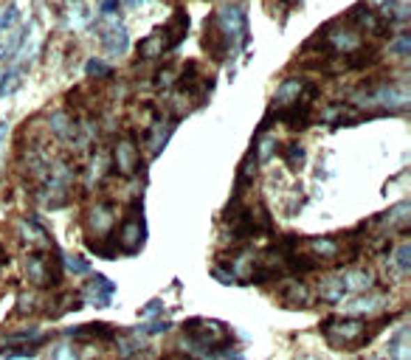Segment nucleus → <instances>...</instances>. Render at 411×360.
<instances>
[{"label":"nucleus","instance_id":"18","mask_svg":"<svg viewBox=\"0 0 411 360\" xmlns=\"http://www.w3.org/2000/svg\"><path fill=\"white\" fill-rule=\"evenodd\" d=\"M408 214H411V203L403 200L397 205H391L386 214H380L378 217V226L383 228H400V231H408Z\"/></svg>","mask_w":411,"mask_h":360},{"label":"nucleus","instance_id":"40","mask_svg":"<svg viewBox=\"0 0 411 360\" xmlns=\"http://www.w3.org/2000/svg\"><path fill=\"white\" fill-rule=\"evenodd\" d=\"M164 360H186L183 354H178V352H172V354H164Z\"/></svg>","mask_w":411,"mask_h":360},{"label":"nucleus","instance_id":"37","mask_svg":"<svg viewBox=\"0 0 411 360\" xmlns=\"http://www.w3.org/2000/svg\"><path fill=\"white\" fill-rule=\"evenodd\" d=\"M116 9H118V0H102V6H99V12H102L104 17H107L110 12H116Z\"/></svg>","mask_w":411,"mask_h":360},{"label":"nucleus","instance_id":"26","mask_svg":"<svg viewBox=\"0 0 411 360\" xmlns=\"http://www.w3.org/2000/svg\"><path fill=\"white\" fill-rule=\"evenodd\" d=\"M85 74H88V77H96V79H110V77H113V68H110L107 62H102V59H88Z\"/></svg>","mask_w":411,"mask_h":360},{"label":"nucleus","instance_id":"8","mask_svg":"<svg viewBox=\"0 0 411 360\" xmlns=\"http://www.w3.org/2000/svg\"><path fill=\"white\" fill-rule=\"evenodd\" d=\"M347 23L355 29V31H369V34H386V23H383V17L375 12V9H369L366 3H358V6H352L350 12H347Z\"/></svg>","mask_w":411,"mask_h":360},{"label":"nucleus","instance_id":"41","mask_svg":"<svg viewBox=\"0 0 411 360\" xmlns=\"http://www.w3.org/2000/svg\"><path fill=\"white\" fill-rule=\"evenodd\" d=\"M0 262H3V245H0Z\"/></svg>","mask_w":411,"mask_h":360},{"label":"nucleus","instance_id":"32","mask_svg":"<svg viewBox=\"0 0 411 360\" xmlns=\"http://www.w3.org/2000/svg\"><path fill=\"white\" fill-rule=\"evenodd\" d=\"M364 3H369V9H378L380 15H391L397 0H364Z\"/></svg>","mask_w":411,"mask_h":360},{"label":"nucleus","instance_id":"6","mask_svg":"<svg viewBox=\"0 0 411 360\" xmlns=\"http://www.w3.org/2000/svg\"><path fill=\"white\" fill-rule=\"evenodd\" d=\"M110 161H113V166H116V172H118L121 178H132L135 172L141 169V152H139V147H135L132 138H121V141L116 143V150H113Z\"/></svg>","mask_w":411,"mask_h":360},{"label":"nucleus","instance_id":"5","mask_svg":"<svg viewBox=\"0 0 411 360\" xmlns=\"http://www.w3.org/2000/svg\"><path fill=\"white\" fill-rule=\"evenodd\" d=\"M366 104H380V107H391V110H405L411 102V91L405 82H386L380 85L372 96L364 99Z\"/></svg>","mask_w":411,"mask_h":360},{"label":"nucleus","instance_id":"19","mask_svg":"<svg viewBox=\"0 0 411 360\" xmlns=\"http://www.w3.org/2000/svg\"><path fill=\"white\" fill-rule=\"evenodd\" d=\"M304 91H307V82H302V79H285V82L277 88V96H273V104L290 107V104L302 102Z\"/></svg>","mask_w":411,"mask_h":360},{"label":"nucleus","instance_id":"24","mask_svg":"<svg viewBox=\"0 0 411 360\" xmlns=\"http://www.w3.org/2000/svg\"><path fill=\"white\" fill-rule=\"evenodd\" d=\"M282 155V161L288 164V169H293V172H299L302 166H304V147H302V143H288V147H285V152H279Z\"/></svg>","mask_w":411,"mask_h":360},{"label":"nucleus","instance_id":"7","mask_svg":"<svg viewBox=\"0 0 411 360\" xmlns=\"http://www.w3.org/2000/svg\"><path fill=\"white\" fill-rule=\"evenodd\" d=\"M88 228H91V237H96V240H104L116 228V208H113V203L102 200V203H96L88 211Z\"/></svg>","mask_w":411,"mask_h":360},{"label":"nucleus","instance_id":"16","mask_svg":"<svg viewBox=\"0 0 411 360\" xmlns=\"http://www.w3.org/2000/svg\"><path fill=\"white\" fill-rule=\"evenodd\" d=\"M347 296V287H344V279H341V273H329L318 281V299L327 302V304H338L344 302Z\"/></svg>","mask_w":411,"mask_h":360},{"label":"nucleus","instance_id":"31","mask_svg":"<svg viewBox=\"0 0 411 360\" xmlns=\"http://www.w3.org/2000/svg\"><path fill=\"white\" fill-rule=\"evenodd\" d=\"M51 360H79V357H77L74 346H68V343H62V346H56V349L51 352Z\"/></svg>","mask_w":411,"mask_h":360},{"label":"nucleus","instance_id":"20","mask_svg":"<svg viewBox=\"0 0 411 360\" xmlns=\"http://www.w3.org/2000/svg\"><path fill=\"white\" fill-rule=\"evenodd\" d=\"M307 245H310V253H313L316 262H318V259H321V262H324V259H338L341 251H344L335 237H316V240H310Z\"/></svg>","mask_w":411,"mask_h":360},{"label":"nucleus","instance_id":"14","mask_svg":"<svg viewBox=\"0 0 411 360\" xmlns=\"http://www.w3.org/2000/svg\"><path fill=\"white\" fill-rule=\"evenodd\" d=\"M65 335H71L77 341H113L116 338V327L104 324V321H93V324H82V327H74V329H65Z\"/></svg>","mask_w":411,"mask_h":360},{"label":"nucleus","instance_id":"1","mask_svg":"<svg viewBox=\"0 0 411 360\" xmlns=\"http://www.w3.org/2000/svg\"><path fill=\"white\" fill-rule=\"evenodd\" d=\"M183 335L189 341V349L197 354H215V352L228 349L231 343L228 327L215 318H189L183 324Z\"/></svg>","mask_w":411,"mask_h":360},{"label":"nucleus","instance_id":"22","mask_svg":"<svg viewBox=\"0 0 411 360\" xmlns=\"http://www.w3.org/2000/svg\"><path fill=\"white\" fill-rule=\"evenodd\" d=\"M383 304H386V299H383V296H361V299H355V302H350L344 313H350L352 318H358V315H369V313H375V310H380Z\"/></svg>","mask_w":411,"mask_h":360},{"label":"nucleus","instance_id":"9","mask_svg":"<svg viewBox=\"0 0 411 360\" xmlns=\"http://www.w3.org/2000/svg\"><path fill=\"white\" fill-rule=\"evenodd\" d=\"M99 37H102V48L110 54V56H121L127 48H130V34L124 26H118L116 20L110 23H99Z\"/></svg>","mask_w":411,"mask_h":360},{"label":"nucleus","instance_id":"35","mask_svg":"<svg viewBox=\"0 0 411 360\" xmlns=\"http://www.w3.org/2000/svg\"><path fill=\"white\" fill-rule=\"evenodd\" d=\"M155 85H158V88H169V85H175V70H172V68L161 70V74L155 77Z\"/></svg>","mask_w":411,"mask_h":360},{"label":"nucleus","instance_id":"10","mask_svg":"<svg viewBox=\"0 0 411 360\" xmlns=\"http://www.w3.org/2000/svg\"><path fill=\"white\" fill-rule=\"evenodd\" d=\"M113 293H116V284L110 281V279H104L102 273H96L93 279H91V284H85L82 287V302L85 304H96V307H110V302H113Z\"/></svg>","mask_w":411,"mask_h":360},{"label":"nucleus","instance_id":"39","mask_svg":"<svg viewBox=\"0 0 411 360\" xmlns=\"http://www.w3.org/2000/svg\"><path fill=\"white\" fill-rule=\"evenodd\" d=\"M9 132V121H0V147H3V138Z\"/></svg>","mask_w":411,"mask_h":360},{"label":"nucleus","instance_id":"33","mask_svg":"<svg viewBox=\"0 0 411 360\" xmlns=\"http://www.w3.org/2000/svg\"><path fill=\"white\" fill-rule=\"evenodd\" d=\"M161 313H164V302H161V299H153L150 304L141 307V315H144V318H155V315H161Z\"/></svg>","mask_w":411,"mask_h":360},{"label":"nucleus","instance_id":"29","mask_svg":"<svg viewBox=\"0 0 411 360\" xmlns=\"http://www.w3.org/2000/svg\"><path fill=\"white\" fill-rule=\"evenodd\" d=\"M279 150V143H277V138H265L262 143H256L254 147V155H256V161H267L273 152Z\"/></svg>","mask_w":411,"mask_h":360},{"label":"nucleus","instance_id":"3","mask_svg":"<svg viewBox=\"0 0 411 360\" xmlns=\"http://www.w3.org/2000/svg\"><path fill=\"white\" fill-rule=\"evenodd\" d=\"M212 20L217 23L220 34L226 37L231 54H237V51H242L248 45V40H251V34H248V17H245V9L240 3H226L220 12L212 15Z\"/></svg>","mask_w":411,"mask_h":360},{"label":"nucleus","instance_id":"38","mask_svg":"<svg viewBox=\"0 0 411 360\" xmlns=\"http://www.w3.org/2000/svg\"><path fill=\"white\" fill-rule=\"evenodd\" d=\"M31 307H34V299H31V296H20L17 313H31Z\"/></svg>","mask_w":411,"mask_h":360},{"label":"nucleus","instance_id":"28","mask_svg":"<svg viewBox=\"0 0 411 360\" xmlns=\"http://www.w3.org/2000/svg\"><path fill=\"white\" fill-rule=\"evenodd\" d=\"M107 169H110V152H107V150H102V152H96V158H93V166H91V180H102Z\"/></svg>","mask_w":411,"mask_h":360},{"label":"nucleus","instance_id":"34","mask_svg":"<svg viewBox=\"0 0 411 360\" xmlns=\"http://www.w3.org/2000/svg\"><path fill=\"white\" fill-rule=\"evenodd\" d=\"M20 12H17V6L15 3H9V9L3 12V15H0V31H6L12 23H15V17H17Z\"/></svg>","mask_w":411,"mask_h":360},{"label":"nucleus","instance_id":"21","mask_svg":"<svg viewBox=\"0 0 411 360\" xmlns=\"http://www.w3.org/2000/svg\"><path fill=\"white\" fill-rule=\"evenodd\" d=\"M389 357L391 360H411V343H408V327H400L389 341Z\"/></svg>","mask_w":411,"mask_h":360},{"label":"nucleus","instance_id":"25","mask_svg":"<svg viewBox=\"0 0 411 360\" xmlns=\"http://www.w3.org/2000/svg\"><path fill=\"white\" fill-rule=\"evenodd\" d=\"M394 270H397L400 276H405V273L411 270V245H408V242H403V245L394 251Z\"/></svg>","mask_w":411,"mask_h":360},{"label":"nucleus","instance_id":"11","mask_svg":"<svg viewBox=\"0 0 411 360\" xmlns=\"http://www.w3.org/2000/svg\"><path fill=\"white\" fill-rule=\"evenodd\" d=\"M186 31H189V15L186 9H175L172 20L161 29V40H164V54L166 51H175L183 40H186Z\"/></svg>","mask_w":411,"mask_h":360},{"label":"nucleus","instance_id":"23","mask_svg":"<svg viewBox=\"0 0 411 360\" xmlns=\"http://www.w3.org/2000/svg\"><path fill=\"white\" fill-rule=\"evenodd\" d=\"M139 56H141V59H158V56H164L161 29H155L150 37H144V40H141V45H139Z\"/></svg>","mask_w":411,"mask_h":360},{"label":"nucleus","instance_id":"4","mask_svg":"<svg viewBox=\"0 0 411 360\" xmlns=\"http://www.w3.org/2000/svg\"><path fill=\"white\" fill-rule=\"evenodd\" d=\"M144 237H147L144 211H141V203L135 200L132 208H130V214H127V217L121 220V226H118V242H116V245L121 248V253L132 256V253H139V251H141Z\"/></svg>","mask_w":411,"mask_h":360},{"label":"nucleus","instance_id":"12","mask_svg":"<svg viewBox=\"0 0 411 360\" xmlns=\"http://www.w3.org/2000/svg\"><path fill=\"white\" fill-rule=\"evenodd\" d=\"M279 302L285 307H290V310H304V307L313 304V293H310V287L304 281L296 279V281H285L279 287Z\"/></svg>","mask_w":411,"mask_h":360},{"label":"nucleus","instance_id":"13","mask_svg":"<svg viewBox=\"0 0 411 360\" xmlns=\"http://www.w3.org/2000/svg\"><path fill=\"white\" fill-rule=\"evenodd\" d=\"M20 237H23V242H29L31 248H37V251H51L54 248V240H51V234L37 223V220H20Z\"/></svg>","mask_w":411,"mask_h":360},{"label":"nucleus","instance_id":"36","mask_svg":"<svg viewBox=\"0 0 411 360\" xmlns=\"http://www.w3.org/2000/svg\"><path fill=\"white\" fill-rule=\"evenodd\" d=\"M212 276H215L217 281H223V284H237V276H234L231 270L226 273V270H220V267H212Z\"/></svg>","mask_w":411,"mask_h":360},{"label":"nucleus","instance_id":"30","mask_svg":"<svg viewBox=\"0 0 411 360\" xmlns=\"http://www.w3.org/2000/svg\"><path fill=\"white\" fill-rule=\"evenodd\" d=\"M389 48H391V54H397L400 59H408V56H411V37H408V34H400V37H394V42H391Z\"/></svg>","mask_w":411,"mask_h":360},{"label":"nucleus","instance_id":"27","mask_svg":"<svg viewBox=\"0 0 411 360\" xmlns=\"http://www.w3.org/2000/svg\"><path fill=\"white\" fill-rule=\"evenodd\" d=\"M62 262H65V270L68 273H74V276H91V265L82 256H62Z\"/></svg>","mask_w":411,"mask_h":360},{"label":"nucleus","instance_id":"15","mask_svg":"<svg viewBox=\"0 0 411 360\" xmlns=\"http://www.w3.org/2000/svg\"><path fill=\"white\" fill-rule=\"evenodd\" d=\"M277 118L285 121L290 130H304V127L313 121V107L304 104V102H296V104H290V107H282V110L277 113Z\"/></svg>","mask_w":411,"mask_h":360},{"label":"nucleus","instance_id":"17","mask_svg":"<svg viewBox=\"0 0 411 360\" xmlns=\"http://www.w3.org/2000/svg\"><path fill=\"white\" fill-rule=\"evenodd\" d=\"M341 279H344L347 293H369L372 284H375V276H372V270H366V267L344 270V273H341Z\"/></svg>","mask_w":411,"mask_h":360},{"label":"nucleus","instance_id":"2","mask_svg":"<svg viewBox=\"0 0 411 360\" xmlns=\"http://www.w3.org/2000/svg\"><path fill=\"white\" fill-rule=\"evenodd\" d=\"M321 332L335 349H358L369 341L366 321L361 318H327L321 324Z\"/></svg>","mask_w":411,"mask_h":360}]
</instances>
